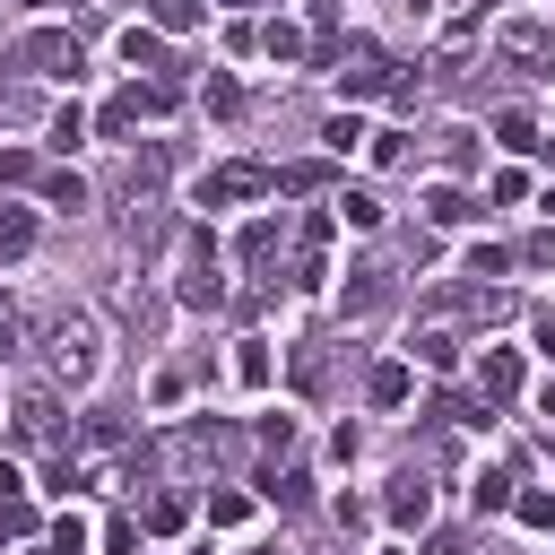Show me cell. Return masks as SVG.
<instances>
[{
	"instance_id": "20",
	"label": "cell",
	"mask_w": 555,
	"mask_h": 555,
	"mask_svg": "<svg viewBox=\"0 0 555 555\" xmlns=\"http://www.w3.org/2000/svg\"><path fill=\"white\" fill-rule=\"evenodd\" d=\"M208 113L234 121V113H243V87H234V78H208Z\"/></svg>"
},
{
	"instance_id": "4",
	"label": "cell",
	"mask_w": 555,
	"mask_h": 555,
	"mask_svg": "<svg viewBox=\"0 0 555 555\" xmlns=\"http://www.w3.org/2000/svg\"><path fill=\"white\" fill-rule=\"evenodd\" d=\"M330 278V217H304V243H295V286H321Z\"/></svg>"
},
{
	"instance_id": "8",
	"label": "cell",
	"mask_w": 555,
	"mask_h": 555,
	"mask_svg": "<svg viewBox=\"0 0 555 555\" xmlns=\"http://www.w3.org/2000/svg\"><path fill=\"white\" fill-rule=\"evenodd\" d=\"M408 390H416V373H408V364H373V382H364V399H373V408H408Z\"/></svg>"
},
{
	"instance_id": "24",
	"label": "cell",
	"mask_w": 555,
	"mask_h": 555,
	"mask_svg": "<svg viewBox=\"0 0 555 555\" xmlns=\"http://www.w3.org/2000/svg\"><path fill=\"white\" fill-rule=\"evenodd\" d=\"M477 512H512V477L486 468V477H477Z\"/></svg>"
},
{
	"instance_id": "17",
	"label": "cell",
	"mask_w": 555,
	"mask_h": 555,
	"mask_svg": "<svg viewBox=\"0 0 555 555\" xmlns=\"http://www.w3.org/2000/svg\"><path fill=\"white\" fill-rule=\"evenodd\" d=\"M234 373H243V390H269V347H260V338H243V356H234Z\"/></svg>"
},
{
	"instance_id": "11",
	"label": "cell",
	"mask_w": 555,
	"mask_h": 555,
	"mask_svg": "<svg viewBox=\"0 0 555 555\" xmlns=\"http://www.w3.org/2000/svg\"><path fill=\"white\" fill-rule=\"evenodd\" d=\"M425 217H434V225H468V217H477V199L442 182V191H425Z\"/></svg>"
},
{
	"instance_id": "6",
	"label": "cell",
	"mask_w": 555,
	"mask_h": 555,
	"mask_svg": "<svg viewBox=\"0 0 555 555\" xmlns=\"http://www.w3.org/2000/svg\"><path fill=\"white\" fill-rule=\"evenodd\" d=\"M477 382H486V399H512V390H520V356H512V347H486V356H477Z\"/></svg>"
},
{
	"instance_id": "7",
	"label": "cell",
	"mask_w": 555,
	"mask_h": 555,
	"mask_svg": "<svg viewBox=\"0 0 555 555\" xmlns=\"http://www.w3.org/2000/svg\"><path fill=\"white\" fill-rule=\"evenodd\" d=\"M494 43H503V61H529V69L546 61V26H529V17H512V26L494 35Z\"/></svg>"
},
{
	"instance_id": "36",
	"label": "cell",
	"mask_w": 555,
	"mask_h": 555,
	"mask_svg": "<svg viewBox=\"0 0 555 555\" xmlns=\"http://www.w3.org/2000/svg\"><path fill=\"white\" fill-rule=\"evenodd\" d=\"M546 208H555V199H546Z\"/></svg>"
},
{
	"instance_id": "9",
	"label": "cell",
	"mask_w": 555,
	"mask_h": 555,
	"mask_svg": "<svg viewBox=\"0 0 555 555\" xmlns=\"http://www.w3.org/2000/svg\"><path fill=\"white\" fill-rule=\"evenodd\" d=\"M425 512H434L425 477H399V486H390V520H399V529H425Z\"/></svg>"
},
{
	"instance_id": "5",
	"label": "cell",
	"mask_w": 555,
	"mask_h": 555,
	"mask_svg": "<svg viewBox=\"0 0 555 555\" xmlns=\"http://www.w3.org/2000/svg\"><path fill=\"white\" fill-rule=\"evenodd\" d=\"M17 442H61V408H52V390H17Z\"/></svg>"
},
{
	"instance_id": "1",
	"label": "cell",
	"mask_w": 555,
	"mask_h": 555,
	"mask_svg": "<svg viewBox=\"0 0 555 555\" xmlns=\"http://www.w3.org/2000/svg\"><path fill=\"white\" fill-rule=\"evenodd\" d=\"M269 191H278L269 165H217V173L199 182V208H234V199H269Z\"/></svg>"
},
{
	"instance_id": "30",
	"label": "cell",
	"mask_w": 555,
	"mask_h": 555,
	"mask_svg": "<svg viewBox=\"0 0 555 555\" xmlns=\"http://www.w3.org/2000/svg\"><path fill=\"white\" fill-rule=\"evenodd\" d=\"M520 260H529V269H555V225H546V234H529V251H520Z\"/></svg>"
},
{
	"instance_id": "34",
	"label": "cell",
	"mask_w": 555,
	"mask_h": 555,
	"mask_svg": "<svg viewBox=\"0 0 555 555\" xmlns=\"http://www.w3.org/2000/svg\"><path fill=\"white\" fill-rule=\"evenodd\" d=\"M546 416H555V382H546Z\"/></svg>"
},
{
	"instance_id": "2",
	"label": "cell",
	"mask_w": 555,
	"mask_h": 555,
	"mask_svg": "<svg viewBox=\"0 0 555 555\" xmlns=\"http://www.w3.org/2000/svg\"><path fill=\"white\" fill-rule=\"evenodd\" d=\"M17 61H26V69H43V78H78V69H87V52H78V35H61V26H43V35H26V43H17Z\"/></svg>"
},
{
	"instance_id": "13",
	"label": "cell",
	"mask_w": 555,
	"mask_h": 555,
	"mask_svg": "<svg viewBox=\"0 0 555 555\" xmlns=\"http://www.w3.org/2000/svg\"><path fill=\"white\" fill-rule=\"evenodd\" d=\"M121 61H130V69H165V43H156L147 26H121Z\"/></svg>"
},
{
	"instance_id": "27",
	"label": "cell",
	"mask_w": 555,
	"mask_h": 555,
	"mask_svg": "<svg viewBox=\"0 0 555 555\" xmlns=\"http://www.w3.org/2000/svg\"><path fill=\"white\" fill-rule=\"evenodd\" d=\"M52 546H61V555H87V520L61 512V520H52Z\"/></svg>"
},
{
	"instance_id": "22",
	"label": "cell",
	"mask_w": 555,
	"mask_h": 555,
	"mask_svg": "<svg viewBox=\"0 0 555 555\" xmlns=\"http://www.w3.org/2000/svg\"><path fill=\"white\" fill-rule=\"evenodd\" d=\"M269 251H278V225H269V217H260V225H243V260H251V269H260V260H269Z\"/></svg>"
},
{
	"instance_id": "31",
	"label": "cell",
	"mask_w": 555,
	"mask_h": 555,
	"mask_svg": "<svg viewBox=\"0 0 555 555\" xmlns=\"http://www.w3.org/2000/svg\"><path fill=\"white\" fill-rule=\"evenodd\" d=\"M538 347H546V356H555V312H538Z\"/></svg>"
},
{
	"instance_id": "26",
	"label": "cell",
	"mask_w": 555,
	"mask_h": 555,
	"mask_svg": "<svg viewBox=\"0 0 555 555\" xmlns=\"http://www.w3.org/2000/svg\"><path fill=\"white\" fill-rule=\"evenodd\" d=\"M156 26H165V35H182V26H199V0H156Z\"/></svg>"
},
{
	"instance_id": "16",
	"label": "cell",
	"mask_w": 555,
	"mask_h": 555,
	"mask_svg": "<svg viewBox=\"0 0 555 555\" xmlns=\"http://www.w3.org/2000/svg\"><path fill=\"white\" fill-rule=\"evenodd\" d=\"M416 356H425L434 373H451V364H460V338H451V330H425V338H416Z\"/></svg>"
},
{
	"instance_id": "10",
	"label": "cell",
	"mask_w": 555,
	"mask_h": 555,
	"mask_svg": "<svg viewBox=\"0 0 555 555\" xmlns=\"http://www.w3.org/2000/svg\"><path fill=\"white\" fill-rule=\"evenodd\" d=\"M338 87H347V95H373V87H390V78H382V52H373V43H356V69H338Z\"/></svg>"
},
{
	"instance_id": "23",
	"label": "cell",
	"mask_w": 555,
	"mask_h": 555,
	"mask_svg": "<svg viewBox=\"0 0 555 555\" xmlns=\"http://www.w3.org/2000/svg\"><path fill=\"white\" fill-rule=\"evenodd\" d=\"M503 269H512L503 243H477V251H468V278H503Z\"/></svg>"
},
{
	"instance_id": "3",
	"label": "cell",
	"mask_w": 555,
	"mask_h": 555,
	"mask_svg": "<svg viewBox=\"0 0 555 555\" xmlns=\"http://www.w3.org/2000/svg\"><path fill=\"white\" fill-rule=\"evenodd\" d=\"M95 364H104V356H95V330H87V321L52 330V373H61V382H95Z\"/></svg>"
},
{
	"instance_id": "32",
	"label": "cell",
	"mask_w": 555,
	"mask_h": 555,
	"mask_svg": "<svg viewBox=\"0 0 555 555\" xmlns=\"http://www.w3.org/2000/svg\"><path fill=\"white\" fill-rule=\"evenodd\" d=\"M0 494H17V468H9V460H0Z\"/></svg>"
},
{
	"instance_id": "12",
	"label": "cell",
	"mask_w": 555,
	"mask_h": 555,
	"mask_svg": "<svg viewBox=\"0 0 555 555\" xmlns=\"http://www.w3.org/2000/svg\"><path fill=\"white\" fill-rule=\"evenodd\" d=\"M512 512H520V529H538V538H555V494H546V486H529V494H512Z\"/></svg>"
},
{
	"instance_id": "29",
	"label": "cell",
	"mask_w": 555,
	"mask_h": 555,
	"mask_svg": "<svg viewBox=\"0 0 555 555\" xmlns=\"http://www.w3.org/2000/svg\"><path fill=\"white\" fill-rule=\"evenodd\" d=\"M494 130H503V147H538V130H529V113H503Z\"/></svg>"
},
{
	"instance_id": "28",
	"label": "cell",
	"mask_w": 555,
	"mask_h": 555,
	"mask_svg": "<svg viewBox=\"0 0 555 555\" xmlns=\"http://www.w3.org/2000/svg\"><path fill=\"white\" fill-rule=\"evenodd\" d=\"M260 43H269V61H295V52H304V35H295V26H269Z\"/></svg>"
},
{
	"instance_id": "18",
	"label": "cell",
	"mask_w": 555,
	"mask_h": 555,
	"mask_svg": "<svg viewBox=\"0 0 555 555\" xmlns=\"http://www.w3.org/2000/svg\"><path fill=\"white\" fill-rule=\"evenodd\" d=\"M217 295H225V286H217V269H208V260H191V278H182V304H217Z\"/></svg>"
},
{
	"instance_id": "19",
	"label": "cell",
	"mask_w": 555,
	"mask_h": 555,
	"mask_svg": "<svg viewBox=\"0 0 555 555\" xmlns=\"http://www.w3.org/2000/svg\"><path fill=\"white\" fill-rule=\"evenodd\" d=\"M35 243V217L26 208H0V251H26Z\"/></svg>"
},
{
	"instance_id": "25",
	"label": "cell",
	"mask_w": 555,
	"mask_h": 555,
	"mask_svg": "<svg viewBox=\"0 0 555 555\" xmlns=\"http://www.w3.org/2000/svg\"><path fill=\"white\" fill-rule=\"evenodd\" d=\"M147 529L173 538V529H182V494H156V503H147Z\"/></svg>"
},
{
	"instance_id": "33",
	"label": "cell",
	"mask_w": 555,
	"mask_h": 555,
	"mask_svg": "<svg viewBox=\"0 0 555 555\" xmlns=\"http://www.w3.org/2000/svg\"><path fill=\"white\" fill-rule=\"evenodd\" d=\"M26 555H61V546H26Z\"/></svg>"
},
{
	"instance_id": "35",
	"label": "cell",
	"mask_w": 555,
	"mask_h": 555,
	"mask_svg": "<svg viewBox=\"0 0 555 555\" xmlns=\"http://www.w3.org/2000/svg\"><path fill=\"white\" fill-rule=\"evenodd\" d=\"M0 312H9V304H0Z\"/></svg>"
},
{
	"instance_id": "14",
	"label": "cell",
	"mask_w": 555,
	"mask_h": 555,
	"mask_svg": "<svg viewBox=\"0 0 555 555\" xmlns=\"http://www.w3.org/2000/svg\"><path fill=\"white\" fill-rule=\"evenodd\" d=\"M330 208H338V217H347L356 234H373V225H382V199H373V191H338Z\"/></svg>"
},
{
	"instance_id": "21",
	"label": "cell",
	"mask_w": 555,
	"mask_h": 555,
	"mask_svg": "<svg viewBox=\"0 0 555 555\" xmlns=\"http://www.w3.org/2000/svg\"><path fill=\"white\" fill-rule=\"evenodd\" d=\"M78 139H87V113L61 104V113H52V147H78Z\"/></svg>"
},
{
	"instance_id": "15",
	"label": "cell",
	"mask_w": 555,
	"mask_h": 555,
	"mask_svg": "<svg viewBox=\"0 0 555 555\" xmlns=\"http://www.w3.org/2000/svg\"><path fill=\"white\" fill-rule=\"evenodd\" d=\"M43 208H69V217H78V208H87V182H78V173H43Z\"/></svg>"
}]
</instances>
